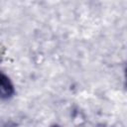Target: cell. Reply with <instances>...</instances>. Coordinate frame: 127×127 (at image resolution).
Segmentation results:
<instances>
[{
  "instance_id": "6da1fadb",
  "label": "cell",
  "mask_w": 127,
  "mask_h": 127,
  "mask_svg": "<svg viewBox=\"0 0 127 127\" xmlns=\"http://www.w3.org/2000/svg\"><path fill=\"white\" fill-rule=\"evenodd\" d=\"M15 95V87L10 77L0 71V99L7 100Z\"/></svg>"
},
{
  "instance_id": "7a4b0ae2",
  "label": "cell",
  "mask_w": 127,
  "mask_h": 127,
  "mask_svg": "<svg viewBox=\"0 0 127 127\" xmlns=\"http://www.w3.org/2000/svg\"><path fill=\"white\" fill-rule=\"evenodd\" d=\"M52 127H60V126H58V125H54V126H52Z\"/></svg>"
}]
</instances>
